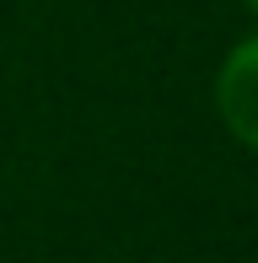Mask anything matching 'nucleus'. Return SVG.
Wrapping results in <instances>:
<instances>
[{
	"instance_id": "f257e3e1",
	"label": "nucleus",
	"mask_w": 258,
	"mask_h": 263,
	"mask_svg": "<svg viewBox=\"0 0 258 263\" xmlns=\"http://www.w3.org/2000/svg\"><path fill=\"white\" fill-rule=\"evenodd\" d=\"M215 118L242 151H258V32L237 38L215 70Z\"/></svg>"
},
{
	"instance_id": "f03ea898",
	"label": "nucleus",
	"mask_w": 258,
	"mask_h": 263,
	"mask_svg": "<svg viewBox=\"0 0 258 263\" xmlns=\"http://www.w3.org/2000/svg\"><path fill=\"white\" fill-rule=\"evenodd\" d=\"M242 11H248V16H253V22H258V0H242Z\"/></svg>"
}]
</instances>
